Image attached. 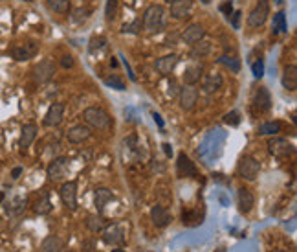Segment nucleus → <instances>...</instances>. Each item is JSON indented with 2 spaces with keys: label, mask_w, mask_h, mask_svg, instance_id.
Masks as SVG:
<instances>
[{
  "label": "nucleus",
  "mask_w": 297,
  "mask_h": 252,
  "mask_svg": "<svg viewBox=\"0 0 297 252\" xmlns=\"http://www.w3.org/2000/svg\"><path fill=\"white\" fill-rule=\"evenodd\" d=\"M224 85V80L222 76L217 74V72H211V74H206L202 78V92L204 94H215L217 90H220Z\"/></svg>",
  "instance_id": "nucleus-20"
},
{
  "label": "nucleus",
  "mask_w": 297,
  "mask_h": 252,
  "mask_svg": "<svg viewBox=\"0 0 297 252\" xmlns=\"http://www.w3.org/2000/svg\"><path fill=\"white\" fill-rule=\"evenodd\" d=\"M268 151L270 155H274L275 158H288V156L294 155V144L288 142L286 138H281V136H274L268 140Z\"/></svg>",
  "instance_id": "nucleus-5"
},
{
  "label": "nucleus",
  "mask_w": 297,
  "mask_h": 252,
  "mask_svg": "<svg viewBox=\"0 0 297 252\" xmlns=\"http://www.w3.org/2000/svg\"><path fill=\"white\" fill-rule=\"evenodd\" d=\"M151 221L156 228H165V226L173 221V218H171V214H169V210L165 206L154 204V206L151 208Z\"/></svg>",
  "instance_id": "nucleus-17"
},
{
  "label": "nucleus",
  "mask_w": 297,
  "mask_h": 252,
  "mask_svg": "<svg viewBox=\"0 0 297 252\" xmlns=\"http://www.w3.org/2000/svg\"><path fill=\"white\" fill-rule=\"evenodd\" d=\"M171 4V17L176 20H184V18L191 17L193 12V0H173Z\"/></svg>",
  "instance_id": "nucleus-15"
},
{
  "label": "nucleus",
  "mask_w": 297,
  "mask_h": 252,
  "mask_svg": "<svg viewBox=\"0 0 297 252\" xmlns=\"http://www.w3.org/2000/svg\"><path fill=\"white\" fill-rule=\"evenodd\" d=\"M64 110H66V105L62 102H55L48 107L44 114V120H42V126L51 129V127H59L62 124V118H64Z\"/></svg>",
  "instance_id": "nucleus-9"
},
{
  "label": "nucleus",
  "mask_w": 297,
  "mask_h": 252,
  "mask_svg": "<svg viewBox=\"0 0 297 252\" xmlns=\"http://www.w3.org/2000/svg\"><path fill=\"white\" fill-rule=\"evenodd\" d=\"M22 172H24V170H22V166L13 168V170H11V178H13V180H17V178L20 177V175H22Z\"/></svg>",
  "instance_id": "nucleus-47"
},
{
  "label": "nucleus",
  "mask_w": 297,
  "mask_h": 252,
  "mask_svg": "<svg viewBox=\"0 0 297 252\" xmlns=\"http://www.w3.org/2000/svg\"><path fill=\"white\" fill-rule=\"evenodd\" d=\"M108 224V221L105 218H101L99 214H92V216H86L84 219V226L92 232V234H99L105 230V226Z\"/></svg>",
  "instance_id": "nucleus-26"
},
{
  "label": "nucleus",
  "mask_w": 297,
  "mask_h": 252,
  "mask_svg": "<svg viewBox=\"0 0 297 252\" xmlns=\"http://www.w3.org/2000/svg\"><path fill=\"white\" fill-rule=\"evenodd\" d=\"M83 250L84 252H97V248H95L94 241L90 240V241H84V243H83Z\"/></svg>",
  "instance_id": "nucleus-46"
},
{
  "label": "nucleus",
  "mask_w": 297,
  "mask_h": 252,
  "mask_svg": "<svg viewBox=\"0 0 297 252\" xmlns=\"http://www.w3.org/2000/svg\"><path fill=\"white\" fill-rule=\"evenodd\" d=\"M215 252H226L224 248H219V250H215Z\"/></svg>",
  "instance_id": "nucleus-51"
},
{
  "label": "nucleus",
  "mask_w": 297,
  "mask_h": 252,
  "mask_svg": "<svg viewBox=\"0 0 297 252\" xmlns=\"http://www.w3.org/2000/svg\"><path fill=\"white\" fill-rule=\"evenodd\" d=\"M200 78H202V66L200 64H189L182 74V80H184L185 85H196L200 81Z\"/></svg>",
  "instance_id": "nucleus-28"
},
{
  "label": "nucleus",
  "mask_w": 297,
  "mask_h": 252,
  "mask_svg": "<svg viewBox=\"0 0 297 252\" xmlns=\"http://www.w3.org/2000/svg\"><path fill=\"white\" fill-rule=\"evenodd\" d=\"M281 83H283V86H285L288 92L297 90V66L296 64H288V66H285Z\"/></svg>",
  "instance_id": "nucleus-23"
},
{
  "label": "nucleus",
  "mask_w": 297,
  "mask_h": 252,
  "mask_svg": "<svg viewBox=\"0 0 297 252\" xmlns=\"http://www.w3.org/2000/svg\"><path fill=\"white\" fill-rule=\"evenodd\" d=\"M272 30L274 34H283L286 30V15L285 12H279L274 15V24H272Z\"/></svg>",
  "instance_id": "nucleus-34"
},
{
  "label": "nucleus",
  "mask_w": 297,
  "mask_h": 252,
  "mask_svg": "<svg viewBox=\"0 0 297 252\" xmlns=\"http://www.w3.org/2000/svg\"><path fill=\"white\" fill-rule=\"evenodd\" d=\"M198 102V90L195 85H185L184 88H180L178 92V104L184 110H191Z\"/></svg>",
  "instance_id": "nucleus-14"
},
{
  "label": "nucleus",
  "mask_w": 297,
  "mask_h": 252,
  "mask_svg": "<svg viewBox=\"0 0 297 252\" xmlns=\"http://www.w3.org/2000/svg\"><path fill=\"white\" fill-rule=\"evenodd\" d=\"M283 131V124L281 122H266V124H261L259 126V134L261 136H275Z\"/></svg>",
  "instance_id": "nucleus-31"
},
{
  "label": "nucleus",
  "mask_w": 297,
  "mask_h": 252,
  "mask_svg": "<svg viewBox=\"0 0 297 252\" xmlns=\"http://www.w3.org/2000/svg\"><path fill=\"white\" fill-rule=\"evenodd\" d=\"M252 70H253V76H255L257 80L259 78H263L264 76V63L259 59V61H255V63L252 64Z\"/></svg>",
  "instance_id": "nucleus-42"
},
{
  "label": "nucleus",
  "mask_w": 297,
  "mask_h": 252,
  "mask_svg": "<svg viewBox=\"0 0 297 252\" xmlns=\"http://www.w3.org/2000/svg\"><path fill=\"white\" fill-rule=\"evenodd\" d=\"M48 10L55 13H68L70 10V0H46Z\"/></svg>",
  "instance_id": "nucleus-33"
},
{
  "label": "nucleus",
  "mask_w": 297,
  "mask_h": 252,
  "mask_svg": "<svg viewBox=\"0 0 297 252\" xmlns=\"http://www.w3.org/2000/svg\"><path fill=\"white\" fill-rule=\"evenodd\" d=\"M118 6H119V0H108L107 8H105V15H107V20L112 22L114 18L118 17Z\"/></svg>",
  "instance_id": "nucleus-36"
},
{
  "label": "nucleus",
  "mask_w": 297,
  "mask_h": 252,
  "mask_svg": "<svg viewBox=\"0 0 297 252\" xmlns=\"http://www.w3.org/2000/svg\"><path fill=\"white\" fill-rule=\"evenodd\" d=\"M178 56L176 54H169V56H163L156 61V70L160 72L162 76H169L176 68V64H178Z\"/></svg>",
  "instance_id": "nucleus-25"
},
{
  "label": "nucleus",
  "mask_w": 297,
  "mask_h": 252,
  "mask_svg": "<svg viewBox=\"0 0 297 252\" xmlns=\"http://www.w3.org/2000/svg\"><path fill=\"white\" fill-rule=\"evenodd\" d=\"M61 64H62V68H72V66H73V58H72V56H62Z\"/></svg>",
  "instance_id": "nucleus-43"
},
{
  "label": "nucleus",
  "mask_w": 297,
  "mask_h": 252,
  "mask_svg": "<svg viewBox=\"0 0 297 252\" xmlns=\"http://www.w3.org/2000/svg\"><path fill=\"white\" fill-rule=\"evenodd\" d=\"M116 252H123V250H116Z\"/></svg>",
  "instance_id": "nucleus-55"
},
{
  "label": "nucleus",
  "mask_w": 297,
  "mask_h": 252,
  "mask_svg": "<svg viewBox=\"0 0 297 252\" xmlns=\"http://www.w3.org/2000/svg\"><path fill=\"white\" fill-rule=\"evenodd\" d=\"M88 17H90V10H88V8H77V10L72 13V20L75 24L84 22V20H86Z\"/></svg>",
  "instance_id": "nucleus-37"
},
{
  "label": "nucleus",
  "mask_w": 297,
  "mask_h": 252,
  "mask_svg": "<svg viewBox=\"0 0 297 252\" xmlns=\"http://www.w3.org/2000/svg\"><path fill=\"white\" fill-rule=\"evenodd\" d=\"M182 40H184L185 44H195V42H198V40L206 39V30H204L202 24H189L187 28L182 32Z\"/></svg>",
  "instance_id": "nucleus-16"
},
{
  "label": "nucleus",
  "mask_w": 297,
  "mask_h": 252,
  "mask_svg": "<svg viewBox=\"0 0 297 252\" xmlns=\"http://www.w3.org/2000/svg\"><path fill=\"white\" fill-rule=\"evenodd\" d=\"M219 63L222 64V66H226L230 72H233V74H239V72H241V61H239L237 58L222 56V58H219Z\"/></svg>",
  "instance_id": "nucleus-32"
},
{
  "label": "nucleus",
  "mask_w": 297,
  "mask_h": 252,
  "mask_svg": "<svg viewBox=\"0 0 297 252\" xmlns=\"http://www.w3.org/2000/svg\"><path fill=\"white\" fill-rule=\"evenodd\" d=\"M182 223L187 226H195V224L202 223V216H198V212H184L182 214Z\"/></svg>",
  "instance_id": "nucleus-35"
},
{
  "label": "nucleus",
  "mask_w": 297,
  "mask_h": 252,
  "mask_svg": "<svg viewBox=\"0 0 297 252\" xmlns=\"http://www.w3.org/2000/svg\"><path fill=\"white\" fill-rule=\"evenodd\" d=\"M64 248H66L64 240H61L59 236H48L40 243L39 252H64Z\"/></svg>",
  "instance_id": "nucleus-24"
},
{
  "label": "nucleus",
  "mask_w": 297,
  "mask_h": 252,
  "mask_svg": "<svg viewBox=\"0 0 297 252\" xmlns=\"http://www.w3.org/2000/svg\"><path fill=\"white\" fill-rule=\"evenodd\" d=\"M237 202H239V210L242 214H250L255 206V195L252 194V190L250 188H239L237 192Z\"/></svg>",
  "instance_id": "nucleus-18"
},
{
  "label": "nucleus",
  "mask_w": 297,
  "mask_h": 252,
  "mask_svg": "<svg viewBox=\"0 0 297 252\" xmlns=\"http://www.w3.org/2000/svg\"><path fill=\"white\" fill-rule=\"evenodd\" d=\"M176 173H178L180 178H196L200 177V173L196 170L195 162L191 160L189 155H185L184 151L178 153V158H176Z\"/></svg>",
  "instance_id": "nucleus-10"
},
{
  "label": "nucleus",
  "mask_w": 297,
  "mask_h": 252,
  "mask_svg": "<svg viewBox=\"0 0 297 252\" xmlns=\"http://www.w3.org/2000/svg\"><path fill=\"white\" fill-rule=\"evenodd\" d=\"M83 118L90 129L94 127L97 131H103V129H107V127L110 126V116H108L107 110L101 109V107H88V109H84Z\"/></svg>",
  "instance_id": "nucleus-2"
},
{
  "label": "nucleus",
  "mask_w": 297,
  "mask_h": 252,
  "mask_svg": "<svg viewBox=\"0 0 297 252\" xmlns=\"http://www.w3.org/2000/svg\"><path fill=\"white\" fill-rule=\"evenodd\" d=\"M112 200H116V195L112 194V190L95 188V192H94V204H95V208H97V214H101L103 210H105V206H107L108 202H112Z\"/></svg>",
  "instance_id": "nucleus-21"
},
{
  "label": "nucleus",
  "mask_w": 297,
  "mask_h": 252,
  "mask_svg": "<svg viewBox=\"0 0 297 252\" xmlns=\"http://www.w3.org/2000/svg\"><path fill=\"white\" fill-rule=\"evenodd\" d=\"M24 2H33V0H24Z\"/></svg>",
  "instance_id": "nucleus-53"
},
{
  "label": "nucleus",
  "mask_w": 297,
  "mask_h": 252,
  "mask_svg": "<svg viewBox=\"0 0 297 252\" xmlns=\"http://www.w3.org/2000/svg\"><path fill=\"white\" fill-rule=\"evenodd\" d=\"M143 28L141 26V20L140 18H136L134 22H130V24H123V28H121V32L123 34H140V30Z\"/></svg>",
  "instance_id": "nucleus-39"
},
{
  "label": "nucleus",
  "mask_w": 297,
  "mask_h": 252,
  "mask_svg": "<svg viewBox=\"0 0 297 252\" xmlns=\"http://www.w3.org/2000/svg\"><path fill=\"white\" fill-rule=\"evenodd\" d=\"M178 92H180L178 83H176L174 80H171L169 81V94H171V96H178Z\"/></svg>",
  "instance_id": "nucleus-44"
},
{
  "label": "nucleus",
  "mask_w": 297,
  "mask_h": 252,
  "mask_svg": "<svg viewBox=\"0 0 297 252\" xmlns=\"http://www.w3.org/2000/svg\"><path fill=\"white\" fill-rule=\"evenodd\" d=\"M253 110L259 112V114H263V112H268L272 109V96H270V90L266 86H259L255 94H253Z\"/></svg>",
  "instance_id": "nucleus-12"
},
{
  "label": "nucleus",
  "mask_w": 297,
  "mask_h": 252,
  "mask_svg": "<svg viewBox=\"0 0 297 252\" xmlns=\"http://www.w3.org/2000/svg\"><path fill=\"white\" fill-rule=\"evenodd\" d=\"M68 170H70V160H68L66 156H57V158H53V160L48 164L46 175H48L50 180L59 182V180H62V178L66 177Z\"/></svg>",
  "instance_id": "nucleus-7"
},
{
  "label": "nucleus",
  "mask_w": 297,
  "mask_h": 252,
  "mask_svg": "<svg viewBox=\"0 0 297 252\" xmlns=\"http://www.w3.org/2000/svg\"><path fill=\"white\" fill-rule=\"evenodd\" d=\"M270 15V4L268 0H259V4L252 10V13L248 15V26L250 28H261L266 24Z\"/></svg>",
  "instance_id": "nucleus-8"
},
{
  "label": "nucleus",
  "mask_w": 297,
  "mask_h": 252,
  "mask_svg": "<svg viewBox=\"0 0 297 252\" xmlns=\"http://www.w3.org/2000/svg\"><path fill=\"white\" fill-rule=\"evenodd\" d=\"M274 2H275V4H281V2H283V0H274Z\"/></svg>",
  "instance_id": "nucleus-50"
},
{
  "label": "nucleus",
  "mask_w": 297,
  "mask_h": 252,
  "mask_svg": "<svg viewBox=\"0 0 297 252\" xmlns=\"http://www.w3.org/2000/svg\"><path fill=\"white\" fill-rule=\"evenodd\" d=\"M141 26L145 32L149 34H158L165 28V8L160 6V4H152L145 10L143 13V20H141Z\"/></svg>",
  "instance_id": "nucleus-1"
},
{
  "label": "nucleus",
  "mask_w": 297,
  "mask_h": 252,
  "mask_svg": "<svg viewBox=\"0 0 297 252\" xmlns=\"http://www.w3.org/2000/svg\"><path fill=\"white\" fill-rule=\"evenodd\" d=\"M219 10L224 13L226 17H231V13H233V0H224L219 6Z\"/></svg>",
  "instance_id": "nucleus-41"
},
{
  "label": "nucleus",
  "mask_w": 297,
  "mask_h": 252,
  "mask_svg": "<svg viewBox=\"0 0 297 252\" xmlns=\"http://www.w3.org/2000/svg\"><path fill=\"white\" fill-rule=\"evenodd\" d=\"M259 173H261V162L257 158H253L250 155L241 156V160L237 164V175L239 177L248 180V182H253L259 177Z\"/></svg>",
  "instance_id": "nucleus-3"
},
{
  "label": "nucleus",
  "mask_w": 297,
  "mask_h": 252,
  "mask_svg": "<svg viewBox=\"0 0 297 252\" xmlns=\"http://www.w3.org/2000/svg\"><path fill=\"white\" fill-rule=\"evenodd\" d=\"M165 2H173V0H165Z\"/></svg>",
  "instance_id": "nucleus-54"
},
{
  "label": "nucleus",
  "mask_w": 297,
  "mask_h": 252,
  "mask_svg": "<svg viewBox=\"0 0 297 252\" xmlns=\"http://www.w3.org/2000/svg\"><path fill=\"white\" fill-rule=\"evenodd\" d=\"M222 122H224L226 126L237 127V126H239V124H241V114H239L237 110H231V112H228V114H224V118H222Z\"/></svg>",
  "instance_id": "nucleus-38"
},
{
  "label": "nucleus",
  "mask_w": 297,
  "mask_h": 252,
  "mask_svg": "<svg viewBox=\"0 0 297 252\" xmlns=\"http://www.w3.org/2000/svg\"><path fill=\"white\" fill-rule=\"evenodd\" d=\"M53 76H55V64H53L51 59H42L39 64H35V68H33L35 83L44 85V83L53 80Z\"/></svg>",
  "instance_id": "nucleus-11"
},
{
  "label": "nucleus",
  "mask_w": 297,
  "mask_h": 252,
  "mask_svg": "<svg viewBox=\"0 0 297 252\" xmlns=\"http://www.w3.org/2000/svg\"><path fill=\"white\" fill-rule=\"evenodd\" d=\"M275 252H288V250H283V248H279V250H275Z\"/></svg>",
  "instance_id": "nucleus-52"
},
{
  "label": "nucleus",
  "mask_w": 297,
  "mask_h": 252,
  "mask_svg": "<svg viewBox=\"0 0 297 252\" xmlns=\"http://www.w3.org/2000/svg\"><path fill=\"white\" fill-rule=\"evenodd\" d=\"M92 136V129H90L86 124H79V126H73L72 129H68L66 132V140L70 144H83L84 140H88Z\"/></svg>",
  "instance_id": "nucleus-19"
},
{
  "label": "nucleus",
  "mask_w": 297,
  "mask_h": 252,
  "mask_svg": "<svg viewBox=\"0 0 297 252\" xmlns=\"http://www.w3.org/2000/svg\"><path fill=\"white\" fill-rule=\"evenodd\" d=\"M163 149H165V153H167V155H173V149H171L169 144H163Z\"/></svg>",
  "instance_id": "nucleus-48"
},
{
  "label": "nucleus",
  "mask_w": 297,
  "mask_h": 252,
  "mask_svg": "<svg viewBox=\"0 0 297 252\" xmlns=\"http://www.w3.org/2000/svg\"><path fill=\"white\" fill-rule=\"evenodd\" d=\"M101 240L108 246H121L125 243V226L121 223H108L101 232Z\"/></svg>",
  "instance_id": "nucleus-4"
},
{
  "label": "nucleus",
  "mask_w": 297,
  "mask_h": 252,
  "mask_svg": "<svg viewBox=\"0 0 297 252\" xmlns=\"http://www.w3.org/2000/svg\"><path fill=\"white\" fill-rule=\"evenodd\" d=\"M6 199V194H4V192H0V204H2V200Z\"/></svg>",
  "instance_id": "nucleus-49"
},
{
  "label": "nucleus",
  "mask_w": 297,
  "mask_h": 252,
  "mask_svg": "<svg viewBox=\"0 0 297 252\" xmlns=\"http://www.w3.org/2000/svg\"><path fill=\"white\" fill-rule=\"evenodd\" d=\"M37 52H39V44H37L35 40H29L26 44H15L11 50H9V54H11V58L15 59V61H28V59L33 58Z\"/></svg>",
  "instance_id": "nucleus-13"
},
{
  "label": "nucleus",
  "mask_w": 297,
  "mask_h": 252,
  "mask_svg": "<svg viewBox=\"0 0 297 252\" xmlns=\"http://www.w3.org/2000/svg\"><path fill=\"white\" fill-rule=\"evenodd\" d=\"M51 208H53V204H51L50 195L48 194H40L39 199L33 202V212L37 214V216H48V214L51 212Z\"/></svg>",
  "instance_id": "nucleus-29"
},
{
  "label": "nucleus",
  "mask_w": 297,
  "mask_h": 252,
  "mask_svg": "<svg viewBox=\"0 0 297 252\" xmlns=\"http://www.w3.org/2000/svg\"><path fill=\"white\" fill-rule=\"evenodd\" d=\"M26 206H28V199L26 197H15L13 200H9V204L6 206V214L11 216V218H17V216H20L26 210Z\"/></svg>",
  "instance_id": "nucleus-30"
},
{
  "label": "nucleus",
  "mask_w": 297,
  "mask_h": 252,
  "mask_svg": "<svg viewBox=\"0 0 297 252\" xmlns=\"http://www.w3.org/2000/svg\"><path fill=\"white\" fill-rule=\"evenodd\" d=\"M59 197H61V202L66 210L75 212L77 210V182L75 180L62 182L61 190H59Z\"/></svg>",
  "instance_id": "nucleus-6"
},
{
  "label": "nucleus",
  "mask_w": 297,
  "mask_h": 252,
  "mask_svg": "<svg viewBox=\"0 0 297 252\" xmlns=\"http://www.w3.org/2000/svg\"><path fill=\"white\" fill-rule=\"evenodd\" d=\"M241 15H242L241 12L231 13V24H233V28H235V30H239V22H241Z\"/></svg>",
  "instance_id": "nucleus-45"
},
{
  "label": "nucleus",
  "mask_w": 297,
  "mask_h": 252,
  "mask_svg": "<svg viewBox=\"0 0 297 252\" xmlns=\"http://www.w3.org/2000/svg\"><path fill=\"white\" fill-rule=\"evenodd\" d=\"M105 83H107L108 86H114L116 90H125V83L119 78H116V76H112V78H107L105 80Z\"/></svg>",
  "instance_id": "nucleus-40"
},
{
  "label": "nucleus",
  "mask_w": 297,
  "mask_h": 252,
  "mask_svg": "<svg viewBox=\"0 0 297 252\" xmlns=\"http://www.w3.org/2000/svg\"><path fill=\"white\" fill-rule=\"evenodd\" d=\"M37 132H39V127L35 126V124H26L22 126L20 129V138H18V148L20 149H26L29 148L33 140L37 138Z\"/></svg>",
  "instance_id": "nucleus-22"
},
{
  "label": "nucleus",
  "mask_w": 297,
  "mask_h": 252,
  "mask_svg": "<svg viewBox=\"0 0 297 252\" xmlns=\"http://www.w3.org/2000/svg\"><path fill=\"white\" fill-rule=\"evenodd\" d=\"M211 50H213V44H211L209 40L202 39V40H198V42H195V44H191L189 56L193 59H202V58H208L209 54H211Z\"/></svg>",
  "instance_id": "nucleus-27"
}]
</instances>
